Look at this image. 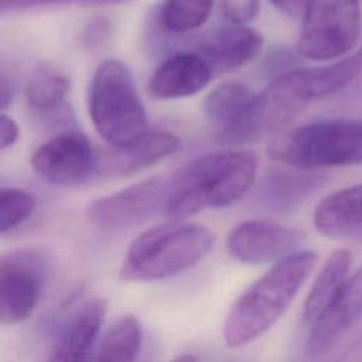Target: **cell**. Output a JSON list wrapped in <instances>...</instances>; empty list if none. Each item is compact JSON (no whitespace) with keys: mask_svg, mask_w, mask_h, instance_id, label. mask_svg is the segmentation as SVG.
I'll list each match as a JSON object with an SVG mask.
<instances>
[{"mask_svg":"<svg viewBox=\"0 0 362 362\" xmlns=\"http://www.w3.org/2000/svg\"><path fill=\"white\" fill-rule=\"evenodd\" d=\"M361 33L359 0H310L296 52L311 61L337 59L355 48Z\"/></svg>","mask_w":362,"mask_h":362,"instance_id":"7","label":"cell"},{"mask_svg":"<svg viewBox=\"0 0 362 362\" xmlns=\"http://www.w3.org/2000/svg\"><path fill=\"white\" fill-rule=\"evenodd\" d=\"M361 71L362 48L327 65L286 71L260 92L266 115L273 127L280 130L301 113L308 103L341 90Z\"/></svg>","mask_w":362,"mask_h":362,"instance_id":"6","label":"cell"},{"mask_svg":"<svg viewBox=\"0 0 362 362\" xmlns=\"http://www.w3.org/2000/svg\"><path fill=\"white\" fill-rule=\"evenodd\" d=\"M259 10V0H221V11L232 24H249L257 17Z\"/></svg>","mask_w":362,"mask_h":362,"instance_id":"26","label":"cell"},{"mask_svg":"<svg viewBox=\"0 0 362 362\" xmlns=\"http://www.w3.org/2000/svg\"><path fill=\"white\" fill-rule=\"evenodd\" d=\"M212 74L211 65L197 51L175 52L153 72L148 92L157 99L188 98L202 90Z\"/></svg>","mask_w":362,"mask_h":362,"instance_id":"16","label":"cell"},{"mask_svg":"<svg viewBox=\"0 0 362 362\" xmlns=\"http://www.w3.org/2000/svg\"><path fill=\"white\" fill-rule=\"evenodd\" d=\"M214 0H165L160 8V27L170 34H187L206 23Z\"/></svg>","mask_w":362,"mask_h":362,"instance_id":"23","label":"cell"},{"mask_svg":"<svg viewBox=\"0 0 362 362\" xmlns=\"http://www.w3.org/2000/svg\"><path fill=\"white\" fill-rule=\"evenodd\" d=\"M181 148L180 139L170 132H147L132 143L109 146L96 151L95 174L99 177H124L144 170Z\"/></svg>","mask_w":362,"mask_h":362,"instance_id":"13","label":"cell"},{"mask_svg":"<svg viewBox=\"0 0 362 362\" xmlns=\"http://www.w3.org/2000/svg\"><path fill=\"white\" fill-rule=\"evenodd\" d=\"M35 209V198L20 188L3 187L0 189V232L13 230L31 216Z\"/></svg>","mask_w":362,"mask_h":362,"instance_id":"24","label":"cell"},{"mask_svg":"<svg viewBox=\"0 0 362 362\" xmlns=\"http://www.w3.org/2000/svg\"><path fill=\"white\" fill-rule=\"evenodd\" d=\"M294 62V58H293V54L284 48H280V49H274L272 51L267 58H266V66L267 69L270 71H279V75L286 72V71H290L293 68L291 64Z\"/></svg>","mask_w":362,"mask_h":362,"instance_id":"29","label":"cell"},{"mask_svg":"<svg viewBox=\"0 0 362 362\" xmlns=\"http://www.w3.org/2000/svg\"><path fill=\"white\" fill-rule=\"evenodd\" d=\"M352 266V253L346 249L332 252L318 272L303 307V321L313 324L338 294Z\"/></svg>","mask_w":362,"mask_h":362,"instance_id":"20","label":"cell"},{"mask_svg":"<svg viewBox=\"0 0 362 362\" xmlns=\"http://www.w3.org/2000/svg\"><path fill=\"white\" fill-rule=\"evenodd\" d=\"M143 341L140 321L126 314L117 318L102 338L96 359L99 361H133Z\"/></svg>","mask_w":362,"mask_h":362,"instance_id":"21","label":"cell"},{"mask_svg":"<svg viewBox=\"0 0 362 362\" xmlns=\"http://www.w3.org/2000/svg\"><path fill=\"white\" fill-rule=\"evenodd\" d=\"M327 177L318 170L287 165L266 173L255 191V202L273 214H290L308 201Z\"/></svg>","mask_w":362,"mask_h":362,"instance_id":"14","label":"cell"},{"mask_svg":"<svg viewBox=\"0 0 362 362\" xmlns=\"http://www.w3.org/2000/svg\"><path fill=\"white\" fill-rule=\"evenodd\" d=\"M304 232L267 219H247L238 223L226 238L229 255L245 264L279 262L303 250Z\"/></svg>","mask_w":362,"mask_h":362,"instance_id":"10","label":"cell"},{"mask_svg":"<svg viewBox=\"0 0 362 362\" xmlns=\"http://www.w3.org/2000/svg\"><path fill=\"white\" fill-rule=\"evenodd\" d=\"M13 99V83L7 72L3 69L0 74V109L4 112Z\"/></svg>","mask_w":362,"mask_h":362,"instance_id":"31","label":"cell"},{"mask_svg":"<svg viewBox=\"0 0 362 362\" xmlns=\"http://www.w3.org/2000/svg\"><path fill=\"white\" fill-rule=\"evenodd\" d=\"M124 1H129V0H86V3H92V4H117Z\"/></svg>","mask_w":362,"mask_h":362,"instance_id":"32","label":"cell"},{"mask_svg":"<svg viewBox=\"0 0 362 362\" xmlns=\"http://www.w3.org/2000/svg\"><path fill=\"white\" fill-rule=\"evenodd\" d=\"M20 134L18 124L14 119L8 117L6 113L0 116V148L7 150L16 144Z\"/></svg>","mask_w":362,"mask_h":362,"instance_id":"28","label":"cell"},{"mask_svg":"<svg viewBox=\"0 0 362 362\" xmlns=\"http://www.w3.org/2000/svg\"><path fill=\"white\" fill-rule=\"evenodd\" d=\"M256 93L243 82L229 81L212 89L204 100V113L222 144L236 146Z\"/></svg>","mask_w":362,"mask_h":362,"instance_id":"17","label":"cell"},{"mask_svg":"<svg viewBox=\"0 0 362 362\" xmlns=\"http://www.w3.org/2000/svg\"><path fill=\"white\" fill-rule=\"evenodd\" d=\"M277 10L290 17H303L310 0H269Z\"/></svg>","mask_w":362,"mask_h":362,"instance_id":"30","label":"cell"},{"mask_svg":"<svg viewBox=\"0 0 362 362\" xmlns=\"http://www.w3.org/2000/svg\"><path fill=\"white\" fill-rule=\"evenodd\" d=\"M89 116L107 146H123L147 133V115L130 66L116 58L102 61L89 88Z\"/></svg>","mask_w":362,"mask_h":362,"instance_id":"5","label":"cell"},{"mask_svg":"<svg viewBox=\"0 0 362 362\" xmlns=\"http://www.w3.org/2000/svg\"><path fill=\"white\" fill-rule=\"evenodd\" d=\"M214 233L204 225L173 219L141 232L129 245L119 276L126 281L173 277L199 263L212 249Z\"/></svg>","mask_w":362,"mask_h":362,"instance_id":"3","label":"cell"},{"mask_svg":"<svg viewBox=\"0 0 362 362\" xmlns=\"http://www.w3.org/2000/svg\"><path fill=\"white\" fill-rule=\"evenodd\" d=\"M71 1H78V0H0V13H17V11H25V10H33L38 7H45V6H52V4H64V3H71ZM86 3V0H79Z\"/></svg>","mask_w":362,"mask_h":362,"instance_id":"27","label":"cell"},{"mask_svg":"<svg viewBox=\"0 0 362 362\" xmlns=\"http://www.w3.org/2000/svg\"><path fill=\"white\" fill-rule=\"evenodd\" d=\"M313 223L327 238L362 240V184L341 188L321 199Z\"/></svg>","mask_w":362,"mask_h":362,"instance_id":"19","label":"cell"},{"mask_svg":"<svg viewBox=\"0 0 362 362\" xmlns=\"http://www.w3.org/2000/svg\"><path fill=\"white\" fill-rule=\"evenodd\" d=\"M177 361H197L198 358L194 356V355H180L175 358Z\"/></svg>","mask_w":362,"mask_h":362,"instance_id":"33","label":"cell"},{"mask_svg":"<svg viewBox=\"0 0 362 362\" xmlns=\"http://www.w3.org/2000/svg\"><path fill=\"white\" fill-rule=\"evenodd\" d=\"M262 47L263 37L259 31L245 24L229 23L206 35L195 51L206 59L214 72H225L253 59Z\"/></svg>","mask_w":362,"mask_h":362,"instance_id":"18","label":"cell"},{"mask_svg":"<svg viewBox=\"0 0 362 362\" xmlns=\"http://www.w3.org/2000/svg\"><path fill=\"white\" fill-rule=\"evenodd\" d=\"M47 274L44 255L31 249L7 252L0 259V321L14 325L35 310Z\"/></svg>","mask_w":362,"mask_h":362,"instance_id":"9","label":"cell"},{"mask_svg":"<svg viewBox=\"0 0 362 362\" xmlns=\"http://www.w3.org/2000/svg\"><path fill=\"white\" fill-rule=\"evenodd\" d=\"M257 158L247 150H222L197 157L170 174L164 215L184 219L205 209L225 208L253 185Z\"/></svg>","mask_w":362,"mask_h":362,"instance_id":"1","label":"cell"},{"mask_svg":"<svg viewBox=\"0 0 362 362\" xmlns=\"http://www.w3.org/2000/svg\"><path fill=\"white\" fill-rule=\"evenodd\" d=\"M267 154L307 170L362 164V122L331 119L287 129L269 141Z\"/></svg>","mask_w":362,"mask_h":362,"instance_id":"4","label":"cell"},{"mask_svg":"<svg viewBox=\"0 0 362 362\" xmlns=\"http://www.w3.org/2000/svg\"><path fill=\"white\" fill-rule=\"evenodd\" d=\"M107 304L102 297L82 301L62 322L49 349V361H82L90 352L99 337Z\"/></svg>","mask_w":362,"mask_h":362,"instance_id":"15","label":"cell"},{"mask_svg":"<svg viewBox=\"0 0 362 362\" xmlns=\"http://www.w3.org/2000/svg\"><path fill=\"white\" fill-rule=\"evenodd\" d=\"M96 150L78 130H65L44 141L31 156V168L55 185H76L95 171Z\"/></svg>","mask_w":362,"mask_h":362,"instance_id":"11","label":"cell"},{"mask_svg":"<svg viewBox=\"0 0 362 362\" xmlns=\"http://www.w3.org/2000/svg\"><path fill=\"white\" fill-rule=\"evenodd\" d=\"M69 88L71 79L62 69L42 64L31 74L24 95L33 109L48 110L64 100Z\"/></svg>","mask_w":362,"mask_h":362,"instance_id":"22","label":"cell"},{"mask_svg":"<svg viewBox=\"0 0 362 362\" xmlns=\"http://www.w3.org/2000/svg\"><path fill=\"white\" fill-rule=\"evenodd\" d=\"M362 321V266L351 274L324 313L310 324L305 351L320 358L337 348Z\"/></svg>","mask_w":362,"mask_h":362,"instance_id":"12","label":"cell"},{"mask_svg":"<svg viewBox=\"0 0 362 362\" xmlns=\"http://www.w3.org/2000/svg\"><path fill=\"white\" fill-rule=\"evenodd\" d=\"M113 25L106 17H95L89 20L81 33V44L85 49L90 52H98L103 49L112 38Z\"/></svg>","mask_w":362,"mask_h":362,"instance_id":"25","label":"cell"},{"mask_svg":"<svg viewBox=\"0 0 362 362\" xmlns=\"http://www.w3.org/2000/svg\"><path fill=\"white\" fill-rule=\"evenodd\" d=\"M318 256L300 250L274 263L230 305L223 321L228 346H243L269 331L288 308L315 267Z\"/></svg>","mask_w":362,"mask_h":362,"instance_id":"2","label":"cell"},{"mask_svg":"<svg viewBox=\"0 0 362 362\" xmlns=\"http://www.w3.org/2000/svg\"><path fill=\"white\" fill-rule=\"evenodd\" d=\"M168 175H157L132 184L117 192L92 201L86 208L89 222L103 229H129L164 214Z\"/></svg>","mask_w":362,"mask_h":362,"instance_id":"8","label":"cell"}]
</instances>
